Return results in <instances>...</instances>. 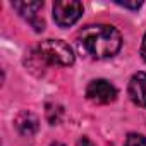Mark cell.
Listing matches in <instances>:
<instances>
[{
	"label": "cell",
	"mask_w": 146,
	"mask_h": 146,
	"mask_svg": "<svg viewBox=\"0 0 146 146\" xmlns=\"http://www.w3.org/2000/svg\"><path fill=\"white\" fill-rule=\"evenodd\" d=\"M129 98L137 107H146V72H136L129 81Z\"/></svg>",
	"instance_id": "8992f818"
},
{
	"label": "cell",
	"mask_w": 146,
	"mask_h": 146,
	"mask_svg": "<svg viewBox=\"0 0 146 146\" xmlns=\"http://www.w3.org/2000/svg\"><path fill=\"white\" fill-rule=\"evenodd\" d=\"M86 96L93 103L107 105V103H112L117 98V90H115V86L112 83H108L105 79H95V81H91L88 84Z\"/></svg>",
	"instance_id": "277c9868"
},
{
	"label": "cell",
	"mask_w": 146,
	"mask_h": 146,
	"mask_svg": "<svg viewBox=\"0 0 146 146\" xmlns=\"http://www.w3.org/2000/svg\"><path fill=\"white\" fill-rule=\"evenodd\" d=\"M52 146H64V144H60V143H53Z\"/></svg>",
	"instance_id": "7c38bea8"
},
{
	"label": "cell",
	"mask_w": 146,
	"mask_h": 146,
	"mask_svg": "<svg viewBox=\"0 0 146 146\" xmlns=\"http://www.w3.org/2000/svg\"><path fill=\"white\" fill-rule=\"evenodd\" d=\"M12 5L24 19H28L31 23V26L36 31H43L45 23H43V19L38 17V11L43 7V2H40V0L38 2H14Z\"/></svg>",
	"instance_id": "5b68a950"
},
{
	"label": "cell",
	"mask_w": 146,
	"mask_h": 146,
	"mask_svg": "<svg viewBox=\"0 0 146 146\" xmlns=\"http://www.w3.org/2000/svg\"><path fill=\"white\" fill-rule=\"evenodd\" d=\"M78 146H95V144H93L86 136H84V137H81V139L78 141Z\"/></svg>",
	"instance_id": "30bf717a"
},
{
	"label": "cell",
	"mask_w": 146,
	"mask_h": 146,
	"mask_svg": "<svg viewBox=\"0 0 146 146\" xmlns=\"http://www.w3.org/2000/svg\"><path fill=\"white\" fill-rule=\"evenodd\" d=\"M83 14V4L78 0H58L53 4V21L60 28L76 24Z\"/></svg>",
	"instance_id": "3957f363"
},
{
	"label": "cell",
	"mask_w": 146,
	"mask_h": 146,
	"mask_svg": "<svg viewBox=\"0 0 146 146\" xmlns=\"http://www.w3.org/2000/svg\"><path fill=\"white\" fill-rule=\"evenodd\" d=\"M124 146H146V137L141 134H129Z\"/></svg>",
	"instance_id": "ba28073f"
},
{
	"label": "cell",
	"mask_w": 146,
	"mask_h": 146,
	"mask_svg": "<svg viewBox=\"0 0 146 146\" xmlns=\"http://www.w3.org/2000/svg\"><path fill=\"white\" fill-rule=\"evenodd\" d=\"M38 53H40V58H43L50 64H55V65L69 67V65L74 64V52H72V48L62 40H45V41H41V45L38 48Z\"/></svg>",
	"instance_id": "7a4b0ae2"
},
{
	"label": "cell",
	"mask_w": 146,
	"mask_h": 146,
	"mask_svg": "<svg viewBox=\"0 0 146 146\" xmlns=\"http://www.w3.org/2000/svg\"><path fill=\"white\" fill-rule=\"evenodd\" d=\"M78 43L79 48L93 58H108L120 50L122 36L113 26L95 24L86 26L78 35Z\"/></svg>",
	"instance_id": "6da1fadb"
},
{
	"label": "cell",
	"mask_w": 146,
	"mask_h": 146,
	"mask_svg": "<svg viewBox=\"0 0 146 146\" xmlns=\"http://www.w3.org/2000/svg\"><path fill=\"white\" fill-rule=\"evenodd\" d=\"M115 4L117 5H122V7H127V9H139L143 5L141 2H120V0H117Z\"/></svg>",
	"instance_id": "9c48e42d"
},
{
	"label": "cell",
	"mask_w": 146,
	"mask_h": 146,
	"mask_svg": "<svg viewBox=\"0 0 146 146\" xmlns=\"http://www.w3.org/2000/svg\"><path fill=\"white\" fill-rule=\"evenodd\" d=\"M16 127L19 129L21 134L24 136H33L38 129V119L29 113V112H23L17 119H16Z\"/></svg>",
	"instance_id": "52a82bcc"
},
{
	"label": "cell",
	"mask_w": 146,
	"mask_h": 146,
	"mask_svg": "<svg viewBox=\"0 0 146 146\" xmlns=\"http://www.w3.org/2000/svg\"><path fill=\"white\" fill-rule=\"evenodd\" d=\"M141 57H143V60L146 62V35H144V38H143V43H141Z\"/></svg>",
	"instance_id": "8fae6325"
}]
</instances>
